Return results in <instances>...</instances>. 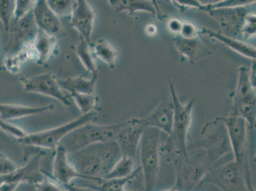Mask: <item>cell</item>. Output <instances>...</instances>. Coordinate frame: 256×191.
Listing matches in <instances>:
<instances>
[{"label":"cell","mask_w":256,"mask_h":191,"mask_svg":"<svg viewBox=\"0 0 256 191\" xmlns=\"http://www.w3.org/2000/svg\"><path fill=\"white\" fill-rule=\"evenodd\" d=\"M0 127H1L2 131L6 132V134L9 135V136L15 138L16 140L17 141L18 140L24 138V137L28 134H27L22 128L18 126L11 124V123L8 122V121L1 120V122H0Z\"/></svg>","instance_id":"cell-36"},{"label":"cell","mask_w":256,"mask_h":191,"mask_svg":"<svg viewBox=\"0 0 256 191\" xmlns=\"http://www.w3.org/2000/svg\"><path fill=\"white\" fill-rule=\"evenodd\" d=\"M36 1L30 0H18L16 1V10L14 20L18 22L34 8Z\"/></svg>","instance_id":"cell-37"},{"label":"cell","mask_w":256,"mask_h":191,"mask_svg":"<svg viewBox=\"0 0 256 191\" xmlns=\"http://www.w3.org/2000/svg\"><path fill=\"white\" fill-rule=\"evenodd\" d=\"M34 13L38 28L57 38L62 31V22L59 17L51 10L48 2L45 0L36 1Z\"/></svg>","instance_id":"cell-19"},{"label":"cell","mask_w":256,"mask_h":191,"mask_svg":"<svg viewBox=\"0 0 256 191\" xmlns=\"http://www.w3.org/2000/svg\"><path fill=\"white\" fill-rule=\"evenodd\" d=\"M173 160L176 180L174 187L179 191H190L204 184L212 170L196 156L176 155Z\"/></svg>","instance_id":"cell-6"},{"label":"cell","mask_w":256,"mask_h":191,"mask_svg":"<svg viewBox=\"0 0 256 191\" xmlns=\"http://www.w3.org/2000/svg\"><path fill=\"white\" fill-rule=\"evenodd\" d=\"M24 90L30 92L48 96L58 100L64 106H70L71 103L62 92L58 78L52 74L45 73L34 76H25L20 78Z\"/></svg>","instance_id":"cell-14"},{"label":"cell","mask_w":256,"mask_h":191,"mask_svg":"<svg viewBox=\"0 0 256 191\" xmlns=\"http://www.w3.org/2000/svg\"><path fill=\"white\" fill-rule=\"evenodd\" d=\"M174 114V104L170 95L162 98L144 120L146 127L156 128L169 136L173 130Z\"/></svg>","instance_id":"cell-16"},{"label":"cell","mask_w":256,"mask_h":191,"mask_svg":"<svg viewBox=\"0 0 256 191\" xmlns=\"http://www.w3.org/2000/svg\"><path fill=\"white\" fill-rule=\"evenodd\" d=\"M98 74L92 76V78H88L80 76L68 78H58V84L62 88L71 93L94 94L95 87Z\"/></svg>","instance_id":"cell-25"},{"label":"cell","mask_w":256,"mask_h":191,"mask_svg":"<svg viewBox=\"0 0 256 191\" xmlns=\"http://www.w3.org/2000/svg\"><path fill=\"white\" fill-rule=\"evenodd\" d=\"M68 156L83 180L96 181L106 178L122 154L117 142L112 141L92 144Z\"/></svg>","instance_id":"cell-1"},{"label":"cell","mask_w":256,"mask_h":191,"mask_svg":"<svg viewBox=\"0 0 256 191\" xmlns=\"http://www.w3.org/2000/svg\"><path fill=\"white\" fill-rule=\"evenodd\" d=\"M122 122L110 125H96L92 122L76 128L70 132L60 145L72 153L92 144L116 141Z\"/></svg>","instance_id":"cell-4"},{"label":"cell","mask_w":256,"mask_h":191,"mask_svg":"<svg viewBox=\"0 0 256 191\" xmlns=\"http://www.w3.org/2000/svg\"><path fill=\"white\" fill-rule=\"evenodd\" d=\"M255 128H256V124L255 126ZM254 162H256V155L254 156Z\"/></svg>","instance_id":"cell-45"},{"label":"cell","mask_w":256,"mask_h":191,"mask_svg":"<svg viewBox=\"0 0 256 191\" xmlns=\"http://www.w3.org/2000/svg\"></svg>","instance_id":"cell-46"},{"label":"cell","mask_w":256,"mask_h":191,"mask_svg":"<svg viewBox=\"0 0 256 191\" xmlns=\"http://www.w3.org/2000/svg\"><path fill=\"white\" fill-rule=\"evenodd\" d=\"M170 93L174 108L173 130L162 146V152L173 154L174 156H188V135L192 121L194 100L182 104L176 94L174 84L168 79Z\"/></svg>","instance_id":"cell-2"},{"label":"cell","mask_w":256,"mask_h":191,"mask_svg":"<svg viewBox=\"0 0 256 191\" xmlns=\"http://www.w3.org/2000/svg\"><path fill=\"white\" fill-rule=\"evenodd\" d=\"M50 176L62 186L70 185L76 179H82L70 162L66 149L60 145L54 150L52 174Z\"/></svg>","instance_id":"cell-18"},{"label":"cell","mask_w":256,"mask_h":191,"mask_svg":"<svg viewBox=\"0 0 256 191\" xmlns=\"http://www.w3.org/2000/svg\"><path fill=\"white\" fill-rule=\"evenodd\" d=\"M241 34L246 40L256 36V13L250 11L246 15Z\"/></svg>","instance_id":"cell-35"},{"label":"cell","mask_w":256,"mask_h":191,"mask_svg":"<svg viewBox=\"0 0 256 191\" xmlns=\"http://www.w3.org/2000/svg\"><path fill=\"white\" fill-rule=\"evenodd\" d=\"M174 48L184 59L190 62H196L211 54L210 50L202 42L200 36L193 38H186L180 36L174 37Z\"/></svg>","instance_id":"cell-20"},{"label":"cell","mask_w":256,"mask_h":191,"mask_svg":"<svg viewBox=\"0 0 256 191\" xmlns=\"http://www.w3.org/2000/svg\"><path fill=\"white\" fill-rule=\"evenodd\" d=\"M15 10L16 1L14 0L0 1V18L6 32H9L12 22V18H14Z\"/></svg>","instance_id":"cell-30"},{"label":"cell","mask_w":256,"mask_h":191,"mask_svg":"<svg viewBox=\"0 0 256 191\" xmlns=\"http://www.w3.org/2000/svg\"><path fill=\"white\" fill-rule=\"evenodd\" d=\"M54 12L58 17L72 14L75 9L78 1L72 0H48L46 1Z\"/></svg>","instance_id":"cell-32"},{"label":"cell","mask_w":256,"mask_h":191,"mask_svg":"<svg viewBox=\"0 0 256 191\" xmlns=\"http://www.w3.org/2000/svg\"><path fill=\"white\" fill-rule=\"evenodd\" d=\"M96 113L94 111L84 114L78 118L60 126L51 128L46 131L28 134L17 142L24 146H36L40 148L52 149L54 150L60 142L70 132L82 126L92 122L96 118Z\"/></svg>","instance_id":"cell-9"},{"label":"cell","mask_w":256,"mask_h":191,"mask_svg":"<svg viewBox=\"0 0 256 191\" xmlns=\"http://www.w3.org/2000/svg\"><path fill=\"white\" fill-rule=\"evenodd\" d=\"M38 31L32 9L22 20L12 22L4 50L13 55L30 48L34 44Z\"/></svg>","instance_id":"cell-11"},{"label":"cell","mask_w":256,"mask_h":191,"mask_svg":"<svg viewBox=\"0 0 256 191\" xmlns=\"http://www.w3.org/2000/svg\"><path fill=\"white\" fill-rule=\"evenodd\" d=\"M200 34H206L210 38H213L224 46L231 48L234 52L243 56L248 58L252 60H256V48L250 44L244 42L237 38H231L220 32H214L213 30L203 28L200 31Z\"/></svg>","instance_id":"cell-22"},{"label":"cell","mask_w":256,"mask_h":191,"mask_svg":"<svg viewBox=\"0 0 256 191\" xmlns=\"http://www.w3.org/2000/svg\"><path fill=\"white\" fill-rule=\"evenodd\" d=\"M136 162L132 158L122 155L104 179L122 178L131 176L136 169Z\"/></svg>","instance_id":"cell-29"},{"label":"cell","mask_w":256,"mask_h":191,"mask_svg":"<svg viewBox=\"0 0 256 191\" xmlns=\"http://www.w3.org/2000/svg\"><path fill=\"white\" fill-rule=\"evenodd\" d=\"M90 45L84 38L80 36L78 42L74 46V50L86 70L94 76L98 74L99 70L95 62L94 53L90 48Z\"/></svg>","instance_id":"cell-27"},{"label":"cell","mask_w":256,"mask_h":191,"mask_svg":"<svg viewBox=\"0 0 256 191\" xmlns=\"http://www.w3.org/2000/svg\"><path fill=\"white\" fill-rule=\"evenodd\" d=\"M54 104L38 107L27 106L15 104H4L0 106L1 120L8 121L16 120L26 116L36 115L52 111L54 109Z\"/></svg>","instance_id":"cell-24"},{"label":"cell","mask_w":256,"mask_h":191,"mask_svg":"<svg viewBox=\"0 0 256 191\" xmlns=\"http://www.w3.org/2000/svg\"><path fill=\"white\" fill-rule=\"evenodd\" d=\"M164 191H179V190H176V188H170V190H165Z\"/></svg>","instance_id":"cell-44"},{"label":"cell","mask_w":256,"mask_h":191,"mask_svg":"<svg viewBox=\"0 0 256 191\" xmlns=\"http://www.w3.org/2000/svg\"><path fill=\"white\" fill-rule=\"evenodd\" d=\"M93 53L95 57L108 65L110 68H114L118 56V52L106 40H98L94 45Z\"/></svg>","instance_id":"cell-28"},{"label":"cell","mask_w":256,"mask_h":191,"mask_svg":"<svg viewBox=\"0 0 256 191\" xmlns=\"http://www.w3.org/2000/svg\"><path fill=\"white\" fill-rule=\"evenodd\" d=\"M164 132L156 128H146L139 146V156L144 176V191H153L156 187L162 152Z\"/></svg>","instance_id":"cell-3"},{"label":"cell","mask_w":256,"mask_h":191,"mask_svg":"<svg viewBox=\"0 0 256 191\" xmlns=\"http://www.w3.org/2000/svg\"><path fill=\"white\" fill-rule=\"evenodd\" d=\"M194 144L206 151L214 165L232 151L226 126L220 118L204 126Z\"/></svg>","instance_id":"cell-8"},{"label":"cell","mask_w":256,"mask_h":191,"mask_svg":"<svg viewBox=\"0 0 256 191\" xmlns=\"http://www.w3.org/2000/svg\"><path fill=\"white\" fill-rule=\"evenodd\" d=\"M250 6L213 9L206 12L220 24L225 36L236 38L238 34H241L246 16L250 12L248 8Z\"/></svg>","instance_id":"cell-15"},{"label":"cell","mask_w":256,"mask_h":191,"mask_svg":"<svg viewBox=\"0 0 256 191\" xmlns=\"http://www.w3.org/2000/svg\"><path fill=\"white\" fill-rule=\"evenodd\" d=\"M200 31L192 23L184 22L180 36L186 38H196L200 36Z\"/></svg>","instance_id":"cell-39"},{"label":"cell","mask_w":256,"mask_h":191,"mask_svg":"<svg viewBox=\"0 0 256 191\" xmlns=\"http://www.w3.org/2000/svg\"><path fill=\"white\" fill-rule=\"evenodd\" d=\"M255 3L256 1H252V0H226V1L224 0V1L218 2L216 3L204 4L202 10L206 12L213 9L242 8V6H252Z\"/></svg>","instance_id":"cell-33"},{"label":"cell","mask_w":256,"mask_h":191,"mask_svg":"<svg viewBox=\"0 0 256 191\" xmlns=\"http://www.w3.org/2000/svg\"><path fill=\"white\" fill-rule=\"evenodd\" d=\"M142 172L140 166L136 168V171L131 176L122 178L101 179V180L93 181L82 180L80 184H72L74 185L92 188L96 191H132L126 190L128 184L136 178Z\"/></svg>","instance_id":"cell-21"},{"label":"cell","mask_w":256,"mask_h":191,"mask_svg":"<svg viewBox=\"0 0 256 191\" xmlns=\"http://www.w3.org/2000/svg\"><path fill=\"white\" fill-rule=\"evenodd\" d=\"M70 96L74 99L82 115L92 112L96 106V98L94 94L71 93Z\"/></svg>","instance_id":"cell-31"},{"label":"cell","mask_w":256,"mask_h":191,"mask_svg":"<svg viewBox=\"0 0 256 191\" xmlns=\"http://www.w3.org/2000/svg\"><path fill=\"white\" fill-rule=\"evenodd\" d=\"M250 80L252 88L256 90V60H252L250 69Z\"/></svg>","instance_id":"cell-42"},{"label":"cell","mask_w":256,"mask_h":191,"mask_svg":"<svg viewBox=\"0 0 256 191\" xmlns=\"http://www.w3.org/2000/svg\"><path fill=\"white\" fill-rule=\"evenodd\" d=\"M68 191H96L92 190V188L81 187V186L70 184V185L64 186Z\"/></svg>","instance_id":"cell-43"},{"label":"cell","mask_w":256,"mask_h":191,"mask_svg":"<svg viewBox=\"0 0 256 191\" xmlns=\"http://www.w3.org/2000/svg\"><path fill=\"white\" fill-rule=\"evenodd\" d=\"M146 128L144 118H132L122 122L116 140L122 155L136 162L140 142Z\"/></svg>","instance_id":"cell-13"},{"label":"cell","mask_w":256,"mask_h":191,"mask_svg":"<svg viewBox=\"0 0 256 191\" xmlns=\"http://www.w3.org/2000/svg\"><path fill=\"white\" fill-rule=\"evenodd\" d=\"M204 184H212L222 191H248L244 172L234 160L212 170Z\"/></svg>","instance_id":"cell-12"},{"label":"cell","mask_w":256,"mask_h":191,"mask_svg":"<svg viewBox=\"0 0 256 191\" xmlns=\"http://www.w3.org/2000/svg\"><path fill=\"white\" fill-rule=\"evenodd\" d=\"M109 6L117 12H128L129 15H134L137 12L144 11L152 14L160 18V13L154 1L144 0H109Z\"/></svg>","instance_id":"cell-23"},{"label":"cell","mask_w":256,"mask_h":191,"mask_svg":"<svg viewBox=\"0 0 256 191\" xmlns=\"http://www.w3.org/2000/svg\"><path fill=\"white\" fill-rule=\"evenodd\" d=\"M18 166L8 156L1 152L0 155V176H4L10 174L18 169Z\"/></svg>","instance_id":"cell-38"},{"label":"cell","mask_w":256,"mask_h":191,"mask_svg":"<svg viewBox=\"0 0 256 191\" xmlns=\"http://www.w3.org/2000/svg\"><path fill=\"white\" fill-rule=\"evenodd\" d=\"M244 118L250 128L256 124V93L250 80V69L238 68V80L232 96L230 115Z\"/></svg>","instance_id":"cell-7"},{"label":"cell","mask_w":256,"mask_h":191,"mask_svg":"<svg viewBox=\"0 0 256 191\" xmlns=\"http://www.w3.org/2000/svg\"><path fill=\"white\" fill-rule=\"evenodd\" d=\"M174 2L179 8L183 9V10L187 8H194L202 10L204 6V4H201V2L199 1H192V0L190 1V0L188 1H187V0L182 1V0H178V1H174Z\"/></svg>","instance_id":"cell-40"},{"label":"cell","mask_w":256,"mask_h":191,"mask_svg":"<svg viewBox=\"0 0 256 191\" xmlns=\"http://www.w3.org/2000/svg\"><path fill=\"white\" fill-rule=\"evenodd\" d=\"M226 126L234 160L238 164L245 176L248 191H256L253 185L250 162H249L248 132L246 120L238 116L221 117Z\"/></svg>","instance_id":"cell-5"},{"label":"cell","mask_w":256,"mask_h":191,"mask_svg":"<svg viewBox=\"0 0 256 191\" xmlns=\"http://www.w3.org/2000/svg\"><path fill=\"white\" fill-rule=\"evenodd\" d=\"M46 176L42 180L34 185L36 191H68L64 186L57 182L50 174L46 172Z\"/></svg>","instance_id":"cell-34"},{"label":"cell","mask_w":256,"mask_h":191,"mask_svg":"<svg viewBox=\"0 0 256 191\" xmlns=\"http://www.w3.org/2000/svg\"><path fill=\"white\" fill-rule=\"evenodd\" d=\"M183 23L178 18H172L168 23V28L172 34H176V36H180Z\"/></svg>","instance_id":"cell-41"},{"label":"cell","mask_w":256,"mask_h":191,"mask_svg":"<svg viewBox=\"0 0 256 191\" xmlns=\"http://www.w3.org/2000/svg\"><path fill=\"white\" fill-rule=\"evenodd\" d=\"M94 22V9L87 1L78 0L76 8L72 14L71 24L79 32L80 36L90 44Z\"/></svg>","instance_id":"cell-17"},{"label":"cell","mask_w":256,"mask_h":191,"mask_svg":"<svg viewBox=\"0 0 256 191\" xmlns=\"http://www.w3.org/2000/svg\"><path fill=\"white\" fill-rule=\"evenodd\" d=\"M56 46V37L51 36L39 29L38 34L32 46L38 56L37 64H43L48 62L54 52Z\"/></svg>","instance_id":"cell-26"},{"label":"cell","mask_w":256,"mask_h":191,"mask_svg":"<svg viewBox=\"0 0 256 191\" xmlns=\"http://www.w3.org/2000/svg\"><path fill=\"white\" fill-rule=\"evenodd\" d=\"M28 156L26 162L23 166L18 167L13 173L1 176L0 191H15L20 184L34 185L45 178L46 172L40 168L41 160L45 152L38 150Z\"/></svg>","instance_id":"cell-10"}]
</instances>
